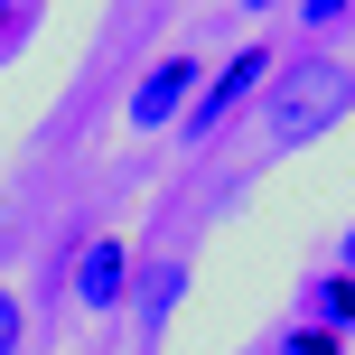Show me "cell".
Returning a JSON list of instances; mask_svg holds the SVG:
<instances>
[{
    "mask_svg": "<svg viewBox=\"0 0 355 355\" xmlns=\"http://www.w3.org/2000/svg\"><path fill=\"white\" fill-rule=\"evenodd\" d=\"M346 103H355V66L300 56V66H281L262 85V141L271 150H300V141H318L327 122H346Z\"/></svg>",
    "mask_w": 355,
    "mask_h": 355,
    "instance_id": "cell-1",
    "label": "cell"
},
{
    "mask_svg": "<svg viewBox=\"0 0 355 355\" xmlns=\"http://www.w3.org/2000/svg\"><path fill=\"white\" fill-rule=\"evenodd\" d=\"M271 75H281V56H271L262 37H252L243 56H225V66H215L206 85H196V103L178 112V141H187V150H206V141H215V131H225L243 103H262V85H271Z\"/></svg>",
    "mask_w": 355,
    "mask_h": 355,
    "instance_id": "cell-2",
    "label": "cell"
},
{
    "mask_svg": "<svg viewBox=\"0 0 355 355\" xmlns=\"http://www.w3.org/2000/svg\"><path fill=\"white\" fill-rule=\"evenodd\" d=\"M196 85H206V66H196L187 47L150 56V66H141V85H131V103H122V122H131V131H178V112L196 103Z\"/></svg>",
    "mask_w": 355,
    "mask_h": 355,
    "instance_id": "cell-3",
    "label": "cell"
},
{
    "mask_svg": "<svg viewBox=\"0 0 355 355\" xmlns=\"http://www.w3.org/2000/svg\"><path fill=\"white\" fill-rule=\"evenodd\" d=\"M131 281H141V252H131L122 234H94L85 262H75V300H85L94 318H112V309H131Z\"/></svg>",
    "mask_w": 355,
    "mask_h": 355,
    "instance_id": "cell-4",
    "label": "cell"
},
{
    "mask_svg": "<svg viewBox=\"0 0 355 355\" xmlns=\"http://www.w3.org/2000/svg\"><path fill=\"white\" fill-rule=\"evenodd\" d=\"M187 300V262H150L141 281H131V318H141V346L168 327V309Z\"/></svg>",
    "mask_w": 355,
    "mask_h": 355,
    "instance_id": "cell-5",
    "label": "cell"
},
{
    "mask_svg": "<svg viewBox=\"0 0 355 355\" xmlns=\"http://www.w3.org/2000/svg\"><path fill=\"white\" fill-rule=\"evenodd\" d=\"M318 327H355V271H327L318 281Z\"/></svg>",
    "mask_w": 355,
    "mask_h": 355,
    "instance_id": "cell-6",
    "label": "cell"
},
{
    "mask_svg": "<svg viewBox=\"0 0 355 355\" xmlns=\"http://www.w3.org/2000/svg\"><path fill=\"white\" fill-rule=\"evenodd\" d=\"M19 346H28V309H19V290L0 281V355H19Z\"/></svg>",
    "mask_w": 355,
    "mask_h": 355,
    "instance_id": "cell-7",
    "label": "cell"
},
{
    "mask_svg": "<svg viewBox=\"0 0 355 355\" xmlns=\"http://www.w3.org/2000/svg\"><path fill=\"white\" fill-rule=\"evenodd\" d=\"M281 355H346V337H337V327H290Z\"/></svg>",
    "mask_w": 355,
    "mask_h": 355,
    "instance_id": "cell-8",
    "label": "cell"
},
{
    "mask_svg": "<svg viewBox=\"0 0 355 355\" xmlns=\"http://www.w3.org/2000/svg\"><path fill=\"white\" fill-rule=\"evenodd\" d=\"M28 47V0H0V66Z\"/></svg>",
    "mask_w": 355,
    "mask_h": 355,
    "instance_id": "cell-9",
    "label": "cell"
},
{
    "mask_svg": "<svg viewBox=\"0 0 355 355\" xmlns=\"http://www.w3.org/2000/svg\"><path fill=\"white\" fill-rule=\"evenodd\" d=\"M346 10H355V0H300V19H309V28H337Z\"/></svg>",
    "mask_w": 355,
    "mask_h": 355,
    "instance_id": "cell-10",
    "label": "cell"
},
{
    "mask_svg": "<svg viewBox=\"0 0 355 355\" xmlns=\"http://www.w3.org/2000/svg\"><path fill=\"white\" fill-rule=\"evenodd\" d=\"M346 271H355V234H346Z\"/></svg>",
    "mask_w": 355,
    "mask_h": 355,
    "instance_id": "cell-11",
    "label": "cell"
},
{
    "mask_svg": "<svg viewBox=\"0 0 355 355\" xmlns=\"http://www.w3.org/2000/svg\"><path fill=\"white\" fill-rule=\"evenodd\" d=\"M243 10H271V0H243Z\"/></svg>",
    "mask_w": 355,
    "mask_h": 355,
    "instance_id": "cell-12",
    "label": "cell"
}]
</instances>
